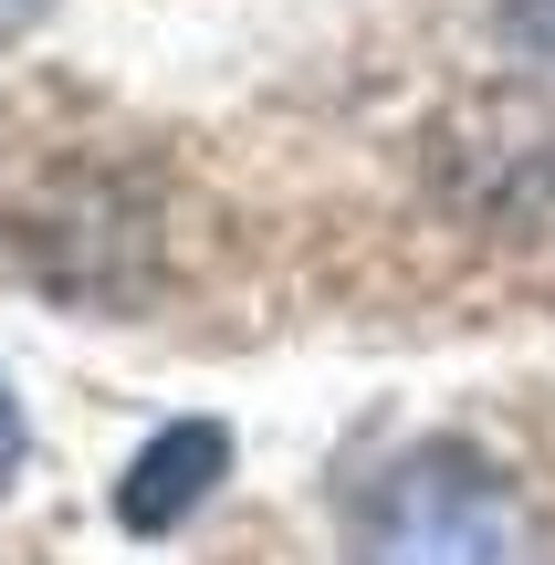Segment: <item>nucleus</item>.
Segmentation results:
<instances>
[{"mask_svg":"<svg viewBox=\"0 0 555 565\" xmlns=\"http://www.w3.org/2000/svg\"><path fill=\"white\" fill-rule=\"evenodd\" d=\"M503 32H514L524 53H545V63H555V0H503Z\"/></svg>","mask_w":555,"mask_h":565,"instance_id":"obj_3","label":"nucleus"},{"mask_svg":"<svg viewBox=\"0 0 555 565\" xmlns=\"http://www.w3.org/2000/svg\"><path fill=\"white\" fill-rule=\"evenodd\" d=\"M231 471V429L221 419H179V429H158V440L126 461V482H116V513H126V534H168V524H189V513L210 503V482Z\"/></svg>","mask_w":555,"mask_h":565,"instance_id":"obj_2","label":"nucleus"},{"mask_svg":"<svg viewBox=\"0 0 555 565\" xmlns=\"http://www.w3.org/2000/svg\"><path fill=\"white\" fill-rule=\"evenodd\" d=\"M346 555L356 565H535V513L472 450H419L388 482H367Z\"/></svg>","mask_w":555,"mask_h":565,"instance_id":"obj_1","label":"nucleus"},{"mask_svg":"<svg viewBox=\"0 0 555 565\" xmlns=\"http://www.w3.org/2000/svg\"><path fill=\"white\" fill-rule=\"evenodd\" d=\"M11 471H21V398L0 387V492H11Z\"/></svg>","mask_w":555,"mask_h":565,"instance_id":"obj_4","label":"nucleus"}]
</instances>
